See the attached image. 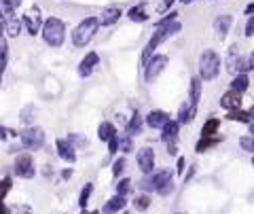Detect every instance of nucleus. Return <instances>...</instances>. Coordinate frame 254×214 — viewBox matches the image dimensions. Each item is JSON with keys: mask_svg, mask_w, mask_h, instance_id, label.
I'll return each instance as SVG.
<instances>
[{"mask_svg": "<svg viewBox=\"0 0 254 214\" xmlns=\"http://www.w3.org/2000/svg\"><path fill=\"white\" fill-rule=\"evenodd\" d=\"M182 30V24L178 19L176 21H172V24H167V26H163V28H155V32L151 34V38H148V42L144 45V49H142V58H140V64H142V68L146 66L148 62H151V58L155 55V51L163 45V42L169 38V36H174V34H178Z\"/></svg>", "mask_w": 254, "mask_h": 214, "instance_id": "obj_1", "label": "nucleus"}, {"mask_svg": "<svg viewBox=\"0 0 254 214\" xmlns=\"http://www.w3.org/2000/svg\"><path fill=\"white\" fill-rule=\"evenodd\" d=\"M97 28H100V17H94V15H89V17H85L79 21V26L72 30V47L74 49H81V47H87L91 40H94L95 36V32H97Z\"/></svg>", "mask_w": 254, "mask_h": 214, "instance_id": "obj_2", "label": "nucleus"}, {"mask_svg": "<svg viewBox=\"0 0 254 214\" xmlns=\"http://www.w3.org/2000/svg\"><path fill=\"white\" fill-rule=\"evenodd\" d=\"M42 40L47 42L49 47L58 49L64 45V40H66V24L60 19V17H47L45 24H42Z\"/></svg>", "mask_w": 254, "mask_h": 214, "instance_id": "obj_3", "label": "nucleus"}, {"mask_svg": "<svg viewBox=\"0 0 254 214\" xmlns=\"http://www.w3.org/2000/svg\"><path fill=\"white\" fill-rule=\"evenodd\" d=\"M174 170H169V168H163V170H157V172H153V174H148V176H142L138 180V189H140V193H157V189L161 187V184H165L169 180H174Z\"/></svg>", "mask_w": 254, "mask_h": 214, "instance_id": "obj_4", "label": "nucleus"}, {"mask_svg": "<svg viewBox=\"0 0 254 214\" xmlns=\"http://www.w3.org/2000/svg\"><path fill=\"white\" fill-rule=\"evenodd\" d=\"M221 55H218L214 49H206L199 58V76L201 81H214L221 74Z\"/></svg>", "mask_w": 254, "mask_h": 214, "instance_id": "obj_5", "label": "nucleus"}, {"mask_svg": "<svg viewBox=\"0 0 254 214\" xmlns=\"http://www.w3.org/2000/svg\"><path fill=\"white\" fill-rule=\"evenodd\" d=\"M45 130L42 127H24L19 132V144L24 146V151H38V148L45 146Z\"/></svg>", "mask_w": 254, "mask_h": 214, "instance_id": "obj_6", "label": "nucleus"}, {"mask_svg": "<svg viewBox=\"0 0 254 214\" xmlns=\"http://www.w3.org/2000/svg\"><path fill=\"white\" fill-rule=\"evenodd\" d=\"M13 174L17 178H24V180H32L36 176V163H34L32 153L28 151L17 153L15 161H13Z\"/></svg>", "mask_w": 254, "mask_h": 214, "instance_id": "obj_7", "label": "nucleus"}, {"mask_svg": "<svg viewBox=\"0 0 254 214\" xmlns=\"http://www.w3.org/2000/svg\"><path fill=\"white\" fill-rule=\"evenodd\" d=\"M167 64H169V58H167L165 53H155L153 58H151V62L144 66V81L146 83H153L155 78H159L161 72L167 68Z\"/></svg>", "mask_w": 254, "mask_h": 214, "instance_id": "obj_8", "label": "nucleus"}, {"mask_svg": "<svg viewBox=\"0 0 254 214\" xmlns=\"http://www.w3.org/2000/svg\"><path fill=\"white\" fill-rule=\"evenodd\" d=\"M136 163H138V170L142 172V176H148L155 170V151L151 146H142L140 151H136Z\"/></svg>", "mask_w": 254, "mask_h": 214, "instance_id": "obj_9", "label": "nucleus"}, {"mask_svg": "<svg viewBox=\"0 0 254 214\" xmlns=\"http://www.w3.org/2000/svg\"><path fill=\"white\" fill-rule=\"evenodd\" d=\"M55 153H58L60 159L66 161V163H76V159H79V153H76V148L70 144L68 138H58L55 140Z\"/></svg>", "mask_w": 254, "mask_h": 214, "instance_id": "obj_10", "label": "nucleus"}, {"mask_svg": "<svg viewBox=\"0 0 254 214\" xmlns=\"http://www.w3.org/2000/svg\"><path fill=\"white\" fill-rule=\"evenodd\" d=\"M21 26H26V32L30 36H34V34H38L42 30V15L38 13V6H32V11L21 17Z\"/></svg>", "mask_w": 254, "mask_h": 214, "instance_id": "obj_11", "label": "nucleus"}, {"mask_svg": "<svg viewBox=\"0 0 254 214\" xmlns=\"http://www.w3.org/2000/svg\"><path fill=\"white\" fill-rule=\"evenodd\" d=\"M97 64H100V55H97V51H89V53H85V58L79 62L76 72H79L81 78H87V76L94 74V70H95Z\"/></svg>", "mask_w": 254, "mask_h": 214, "instance_id": "obj_12", "label": "nucleus"}, {"mask_svg": "<svg viewBox=\"0 0 254 214\" xmlns=\"http://www.w3.org/2000/svg\"><path fill=\"white\" fill-rule=\"evenodd\" d=\"M167 121H172V115H169L167 110H161V108H155L144 117V123L151 127V130H163V125Z\"/></svg>", "mask_w": 254, "mask_h": 214, "instance_id": "obj_13", "label": "nucleus"}, {"mask_svg": "<svg viewBox=\"0 0 254 214\" xmlns=\"http://www.w3.org/2000/svg\"><path fill=\"white\" fill-rule=\"evenodd\" d=\"M195 117H197V104H193L190 100H185V102L178 106V115H176V121H178L180 125H187Z\"/></svg>", "mask_w": 254, "mask_h": 214, "instance_id": "obj_14", "label": "nucleus"}, {"mask_svg": "<svg viewBox=\"0 0 254 214\" xmlns=\"http://www.w3.org/2000/svg\"><path fill=\"white\" fill-rule=\"evenodd\" d=\"M100 210H102V214H119V212H123V210H127V197L112 195L110 199H106Z\"/></svg>", "mask_w": 254, "mask_h": 214, "instance_id": "obj_15", "label": "nucleus"}, {"mask_svg": "<svg viewBox=\"0 0 254 214\" xmlns=\"http://www.w3.org/2000/svg\"><path fill=\"white\" fill-rule=\"evenodd\" d=\"M221 106L227 112H233V110H242V94H235V91H224L221 96Z\"/></svg>", "mask_w": 254, "mask_h": 214, "instance_id": "obj_16", "label": "nucleus"}, {"mask_svg": "<svg viewBox=\"0 0 254 214\" xmlns=\"http://www.w3.org/2000/svg\"><path fill=\"white\" fill-rule=\"evenodd\" d=\"M144 130V117L140 115V112H133V115L127 119V123H125V134L127 136H131V138H136L140 136Z\"/></svg>", "mask_w": 254, "mask_h": 214, "instance_id": "obj_17", "label": "nucleus"}, {"mask_svg": "<svg viewBox=\"0 0 254 214\" xmlns=\"http://www.w3.org/2000/svg\"><path fill=\"white\" fill-rule=\"evenodd\" d=\"M178 136H180V123L176 119L167 121V123L163 125V130H161V142H165V144H169V142H178Z\"/></svg>", "mask_w": 254, "mask_h": 214, "instance_id": "obj_18", "label": "nucleus"}, {"mask_svg": "<svg viewBox=\"0 0 254 214\" xmlns=\"http://www.w3.org/2000/svg\"><path fill=\"white\" fill-rule=\"evenodd\" d=\"M201 96H203V81H201V76L199 74L190 76V81H189V100L193 104H199Z\"/></svg>", "mask_w": 254, "mask_h": 214, "instance_id": "obj_19", "label": "nucleus"}, {"mask_svg": "<svg viewBox=\"0 0 254 214\" xmlns=\"http://www.w3.org/2000/svg\"><path fill=\"white\" fill-rule=\"evenodd\" d=\"M212 26H214V30H216V34H218V38H224V36L229 34L231 26H233V17H231V15H218Z\"/></svg>", "mask_w": 254, "mask_h": 214, "instance_id": "obj_20", "label": "nucleus"}, {"mask_svg": "<svg viewBox=\"0 0 254 214\" xmlns=\"http://www.w3.org/2000/svg\"><path fill=\"white\" fill-rule=\"evenodd\" d=\"M4 15H6L4 34H6V36H11V38L19 36V32H21V19H17L15 13H4Z\"/></svg>", "mask_w": 254, "mask_h": 214, "instance_id": "obj_21", "label": "nucleus"}, {"mask_svg": "<svg viewBox=\"0 0 254 214\" xmlns=\"http://www.w3.org/2000/svg\"><path fill=\"white\" fill-rule=\"evenodd\" d=\"M36 117H38V110H36V106L34 104H28L26 108H21V112H19V121H21V125L24 127H32L34 121H36Z\"/></svg>", "mask_w": 254, "mask_h": 214, "instance_id": "obj_22", "label": "nucleus"}, {"mask_svg": "<svg viewBox=\"0 0 254 214\" xmlns=\"http://www.w3.org/2000/svg\"><path fill=\"white\" fill-rule=\"evenodd\" d=\"M218 130H221V119L218 117H210L206 123L201 125V132H199V136L201 138H212V136H216Z\"/></svg>", "mask_w": 254, "mask_h": 214, "instance_id": "obj_23", "label": "nucleus"}, {"mask_svg": "<svg viewBox=\"0 0 254 214\" xmlns=\"http://www.w3.org/2000/svg\"><path fill=\"white\" fill-rule=\"evenodd\" d=\"M248 87H250V76L248 74H237V76H233V81H231V85H229V89L231 91H235V94H246L248 91Z\"/></svg>", "mask_w": 254, "mask_h": 214, "instance_id": "obj_24", "label": "nucleus"}, {"mask_svg": "<svg viewBox=\"0 0 254 214\" xmlns=\"http://www.w3.org/2000/svg\"><path fill=\"white\" fill-rule=\"evenodd\" d=\"M222 142L221 136H212V138H201L195 142V153H206V151H212L214 146H218Z\"/></svg>", "mask_w": 254, "mask_h": 214, "instance_id": "obj_25", "label": "nucleus"}, {"mask_svg": "<svg viewBox=\"0 0 254 214\" xmlns=\"http://www.w3.org/2000/svg\"><path fill=\"white\" fill-rule=\"evenodd\" d=\"M112 136H117V125L112 123V121H102V123L97 125V138L102 142H108Z\"/></svg>", "mask_w": 254, "mask_h": 214, "instance_id": "obj_26", "label": "nucleus"}, {"mask_svg": "<svg viewBox=\"0 0 254 214\" xmlns=\"http://www.w3.org/2000/svg\"><path fill=\"white\" fill-rule=\"evenodd\" d=\"M121 9H117V6H112V9H106L102 15H100V26H112V24H117L119 19H121Z\"/></svg>", "mask_w": 254, "mask_h": 214, "instance_id": "obj_27", "label": "nucleus"}, {"mask_svg": "<svg viewBox=\"0 0 254 214\" xmlns=\"http://www.w3.org/2000/svg\"><path fill=\"white\" fill-rule=\"evenodd\" d=\"M131 189H133L131 178H129V176H123V178H119L117 184H115V195H123V197H127V195L131 193Z\"/></svg>", "mask_w": 254, "mask_h": 214, "instance_id": "obj_28", "label": "nucleus"}, {"mask_svg": "<svg viewBox=\"0 0 254 214\" xmlns=\"http://www.w3.org/2000/svg\"><path fill=\"white\" fill-rule=\"evenodd\" d=\"M91 195H94V182H85L83 189H81V193H79V208L81 210H87Z\"/></svg>", "mask_w": 254, "mask_h": 214, "instance_id": "obj_29", "label": "nucleus"}, {"mask_svg": "<svg viewBox=\"0 0 254 214\" xmlns=\"http://www.w3.org/2000/svg\"><path fill=\"white\" fill-rule=\"evenodd\" d=\"M127 17H129L131 21H136V24H142V21H146L148 15H146L144 2H140V4H136V6H131V9L127 11Z\"/></svg>", "mask_w": 254, "mask_h": 214, "instance_id": "obj_30", "label": "nucleus"}, {"mask_svg": "<svg viewBox=\"0 0 254 214\" xmlns=\"http://www.w3.org/2000/svg\"><path fill=\"white\" fill-rule=\"evenodd\" d=\"M133 210H138V212H146L148 208H151V204H153V199L148 193H138L136 197H133Z\"/></svg>", "mask_w": 254, "mask_h": 214, "instance_id": "obj_31", "label": "nucleus"}, {"mask_svg": "<svg viewBox=\"0 0 254 214\" xmlns=\"http://www.w3.org/2000/svg\"><path fill=\"white\" fill-rule=\"evenodd\" d=\"M133 151H136V142H133V138L127 136V134H121V136H119V153L129 155Z\"/></svg>", "mask_w": 254, "mask_h": 214, "instance_id": "obj_32", "label": "nucleus"}, {"mask_svg": "<svg viewBox=\"0 0 254 214\" xmlns=\"http://www.w3.org/2000/svg\"><path fill=\"white\" fill-rule=\"evenodd\" d=\"M250 60L248 58H246V55H239V58H237V62L235 64H233V68H231V72L233 74H248L250 72Z\"/></svg>", "mask_w": 254, "mask_h": 214, "instance_id": "obj_33", "label": "nucleus"}, {"mask_svg": "<svg viewBox=\"0 0 254 214\" xmlns=\"http://www.w3.org/2000/svg\"><path fill=\"white\" fill-rule=\"evenodd\" d=\"M227 121H233V123H244V125H250V115L248 110H233V112H227Z\"/></svg>", "mask_w": 254, "mask_h": 214, "instance_id": "obj_34", "label": "nucleus"}, {"mask_svg": "<svg viewBox=\"0 0 254 214\" xmlns=\"http://www.w3.org/2000/svg\"><path fill=\"white\" fill-rule=\"evenodd\" d=\"M68 140H70V144H72L76 151H81V148H87L89 146V140L83 136V134H76V132H70L68 136H66Z\"/></svg>", "mask_w": 254, "mask_h": 214, "instance_id": "obj_35", "label": "nucleus"}, {"mask_svg": "<svg viewBox=\"0 0 254 214\" xmlns=\"http://www.w3.org/2000/svg\"><path fill=\"white\" fill-rule=\"evenodd\" d=\"M125 166H127V159L125 157H117L115 161H112V170H110V174L112 178H123V172H125Z\"/></svg>", "mask_w": 254, "mask_h": 214, "instance_id": "obj_36", "label": "nucleus"}, {"mask_svg": "<svg viewBox=\"0 0 254 214\" xmlns=\"http://www.w3.org/2000/svg\"><path fill=\"white\" fill-rule=\"evenodd\" d=\"M11 189H13V178H11V176L0 178V202H4V197L9 195Z\"/></svg>", "mask_w": 254, "mask_h": 214, "instance_id": "obj_37", "label": "nucleus"}, {"mask_svg": "<svg viewBox=\"0 0 254 214\" xmlns=\"http://www.w3.org/2000/svg\"><path fill=\"white\" fill-rule=\"evenodd\" d=\"M19 4H21V0H2V2H0V9L4 13H15Z\"/></svg>", "mask_w": 254, "mask_h": 214, "instance_id": "obj_38", "label": "nucleus"}, {"mask_svg": "<svg viewBox=\"0 0 254 214\" xmlns=\"http://www.w3.org/2000/svg\"><path fill=\"white\" fill-rule=\"evenodd\" d=\"M174 189H176V182H174V180H169V182L161 184V187L157 189V195H161V197H169V195L174 193Z\"/></svg>", "mask_w": 254, "mask_h": 214, "instance_id": "obj_39", "label": "nucleus"}, {"mask_svg": "<svg viewBox=\"0 0 254 214\" xmlns=\"http://www.w3.org/2000/svg\"><path fill=\"white\" fill-rule=\"evenodd\" d=\"M176 17H178V11H169L165 17H161L159 21H155V28H163L167 24H172V21H176Z\"/></svg>", "mask_w": 254, "mask_h": 214, "instance_id": "obj_40", "label": "nucleus"}, {"mask_svg": "<svg viewBox=\"0 0 254 214\" xmlns=\"http://www.w3.org/2000/svg\"><path fill=\"white\" fill-rule=\"evenodd\" d=\"M239 146H242V151H246V153H254V138L252 136H242L239 138Z\"/></svg>", "mask_w": 254, "mask_h": 214, "instance_id": "obj_41", "label": "nucleus"}, {"mask_svg": "<svg viewBox=\"0 0 254 214\" xmlns=\"http://www.w3.org/2000/svg\"><path fill=\"white\" fill-rule=\"evenodd\" d=\"M13 136H19V134L15 132V130H11V127H4V125H0V140L2 142H6L9 138H13Z\"/></svg>", "mask_w": 254, "mask_h": 214, "instance_id": "obj_42", "label": "nucleus"}, {"mask_svg": "<svg viewBox=\"0 0 254 214\" xmlns=\"http://www.w3.org/2000/svg\"><path fill=\"white\" fill-rule=\"evenodd\" d=\"M119 136H121V134H117V136H112L108 142H106V144H108V155L119 153Z\"/></svg>", "mask_w": 254, "mask_h": 214, "instance_id": "obj_43", "label": "nucleus"}, {"mask_svg": "<svg viewBox=\"0 0 254 214\" xmlns=\"http://www.w3.org/2000/svg\"><path fill=\"white\" fill-rule=\"evenodd\" d=\"M185 168H187V159H185V157L180 155V157H178V161H176V168H174V172L180 176L182 172H185Z\"/></svg>", "mask_w": 254, "mask_h": 214, "instance_id": "obj_44", "label": "nucleus"}, {"mask_svg": "<svg viewBox=\"0 0 254 214\" xmlns=\"http://www.w3.org/2000/svg\"><path fill=\"white\" fill-rule=\"evenodd\" d=\"M244 34H246V36H252V34H254V15H252V17H248V21H246Z\"/></svg>", "mask_w": 254, "mask_h": 214, "instance_id": "obj_45", "label": "nucleus"}, {"mask_svg": "<svg viewBox=\"0 0 254 214\" xmlns=\"http://www.w3.org/2000/svg\"><path fill=\"white\" fill-rule=\"evenodd\" d=\"M165 146H167V155L180 157V155H178V142H169V144H165Z\"/></svg>", "mask_w": 254, "mask_h": 214, "instance_id": "obj_46", "label": "nucleus"}, {"mask_svg": "<svg viewBox=\"0 0 254 214\" xmlns=\"http://www.w3.org/2000/svg\"><path fill=\"white\" fill-rule=\"evenodd\" d=\"M174 2H176V0H163V2H161V4L157 6V9H159V13H165V11L169 13V6H172Z\"/></svg>", "mask_w": 254, "mask_h": 214, "instance_id": "obj_47", "label": "nucleus"}, {"mask_svg": "<svg viewBox=\"0 0 254 214\" xmlns=\"http://www.w3.org/2000/svg\"><path fill=\"white\" fill-rule=\"evenodd\" d=\"M4 26H6V15H4V11L0 9V34H4Z\"/></svg>", "mask_w": 254, "mask_h": 214, "instance_id": "obj_48", "label": "nucleus"}, {"mask_svg": "<svg viewBox=\"0 0 254 214\" xmlns=\"http://www.w3.org/2000/svg\"><path fill=\"white\" fill-rule=\"evenodd\" d=\"M70 176H72V170H70V168L68 170H62V172H60V178H64V180H68Z\"/></svg>", "mask_w": 254, "mask_h": 214, "instance_id": "obj_49", "label": "nucleus"}, {"mask_svg": "<svg viewBox=\"0 0 254 214\" xmlns=\"http://www.w3.org/2000/svg\"><path fill=\"white\" fill-rule=\"evenodd\" d=\"M244 13H246L248 17H252V15H254V2H250L248 6H246V11H244Z\"/></svg>", "mask_w": 254, "mask_h": 214, "instance_id": "obj_50", "label": "nucleus"}, {"mask_svg": "<svg viewBox=\"0 0 254 214\" xmlns=\"http://www.w3.org/2000/svg\"><path fill=\"white\" fill-rule=\"evenodd\" d=\"M193 174H195V166H193V168H190V170H189V172H187V176H185V180H190V176H193Z\"/></svg>", "mask_w": 254, "mask_h": 214, "instance_id": "obj_51", "label": "nucleus"}, {"mask_svg": "<svg viewBox=\"0 0 254 214\" xmlns=\"http://www.w3.org/2000/svg\"><path fill=\"white\" fill-rule=\"evenodd\" d=\"M248 60H250V68H252V70H254V51H252V53H250V55H248Z\"/></svg>", "mask_w": 254, "mask_h": 214, "instance_id": "obj_52", "label": "nucleus"}, {"mask_svg": "<svg viewBox=\"0 0 254 214\" xmlns=\"http://www.w3.org/2000/svg\"><path fill=\"white\" fill-rule=\"evenodd\" d=\"M180 2H182V4H190V2H193V0H180Z\"/></svg>", "mask_w": 254, "mask_h": 214, "instance_id": "obj_53", "label": "nucleus"}, {"mask_svg": "<svg viewBox=\"0 0 254 214\" xmlns=\"http://www.w3.org/2000/svg\"><path fill=\"white\" fill-rule=\"evenodd\" d=\"M89 214H102V210H91Z\"/></svg>", "mask_w": 254, "mask_h": 214, "instance_id": "obj_54", "label": "nucleus"}, {"mask_svg": "<svg viewBox=\"0 0 254 214\" xmlns=\"http://www.w3.org/2000/svg\"><path fill=\"white\" fill-rule=\"evenodd\" d=\"M119 214H131L129 210H123V212H119Z\"/></svg>", "mask_w": 254, "mask_h": 214, "instance_id": "obj_55", "label": "nucleus"}, {"mask_svg": "<svg viewBox=\"0 0 254 214\" xmlns=\"http://www.w3.org/2000/svg\"><path fill=\"white\" fill-rule=\"evenodd\" d=\"M79 214H89V212H87V210H81V212H79Z\"/></svg>", "mask_w": 254, "mask_h": 214, "instance_id": "obj_56", "label": "nucleus"}, {"mask_svg": "<svg viewBox=\"0 0 254 214\" xmlns=\"http://www.w3.org/2000/svg\"><path fill=\"white\" fill-rule=\"evenodd\" d=\"M252 166H254V155H252Z\"/></svg>", "mask_w": 254, "mask_h": 214, "instance_id": "obj_57", "label": "nucleus"}, {"mask_svg": "<svg viewBox=\"0 0 254 214\" xmlns=\"http://www.w3.org/2000/svg\"><path fill=\"white\" fill-rule=\"evenodd\" d=\"M174 214H185V212H174Z\"/></svg>", "mask_w": 254, "mask_h": 214, "instance_id": "obj_58", "label": "nucleus"}, {"mask_svg": "<svg viewBox=\"0 0 254 214\" xmlns=\"http://www.w3.org/2000/svg\"><path fill=\"white\" fill-rule=\"evenodd\" d=\"M252 138H254V136H252Z\"/></svg>", "mask_w": 254, "mask_h": 214, "instance_id": "obj_59", "label": "nucleus"}]
</instances>
